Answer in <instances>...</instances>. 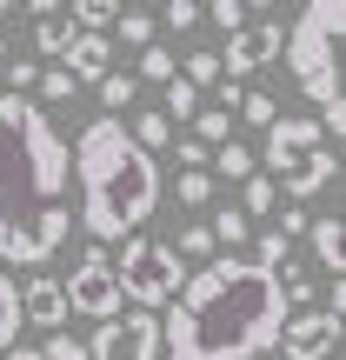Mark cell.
<instances>
[{"label": "cell", "mask_w": 346, "mask_h": 360, "mask_svg": "<svg viewBox=\"0 0 346 360\" xmlns=\"http://www.w3.org/2000/svg\"><path fill=\"white\" fill-rule=\"evenodd\" d=\"M307 240H313V260H320V267H346V233H340V220L333 214H313L307 220Z\"/></svg>", "instance_id": "cell-14"}, {"label": "cell", "mask_w": 346, "mask_h": 360, "mask_svg": "<svg viewBox=\"0 0 346 360\" xmlns=\"http://www.w3.org/2000/svg\"><path fill=\"white\" fill-rule=\"evenodd\" d=\"M273 233H280V240H293V233H307V214H300V207H280V227H273Z\"/></svg>", "instance_id": "cell-35"}, {"label": "cell", "mask_w": 346, "mask_h": 360, "mask_svg": "<svg viewBox=\"0 0 346 360\" xmlns=\"http://www.w3.org/2000/svg\"><path fill=\"white\" fill-rule=\"evenodd\" d=\"M74 233V141L0 94V267H47Z\"/></svg>", "instance_id": "cell-1"}, {"label": "cell", "mask_w": 346, "mask_h": 360, "mask_svg": "<svg viewBox=\"0 0 346 360\" xmlns=\"http://www.w3.org/2000/svg\"><path fill=\"white\" fill-rule=\"evenodd\" d=\"M0 74H7V34H0Z\"/></svg>", "instance_id": "cell-38"}, {"label": "cell", "mask_w": 346, "mask_h": 360, "mask_svg": "<svg viewBox=\"0 0 346 360\" xmlns=\"http://www.w3.org/2000/svg\"><path fill=\"white\" fill-rule=\"evenodd\" d=\"M340 34H346V7L340 0H307V7L293 13V27H286V40H280L286 74L300 80L307 101H320V114L326 107H346L340 101Z\"/></svg>", "instance_id": "cell-4"}, {"label": "cell", "mask_w": 346, "mask_h": 360, "mask_svg": "<svg viewBox=\"0 0 346 360\" xmlns=\"http://www.w3.org/2000/svg\"><path fill=\"white\" fill-rule=\"evenodd\" d=\"M7 87L27 101V87H40V67H34V60H7Z\"/></svg>", "instance_id": "cell-33"}, {"label": "cell", "mask_w": 346, "mask_h": 360, "mask_svg": "<svg viewBox=\"0 0 346 360\" xmlns=\"http://www.w3.org/2000/svg\"><path fill=\"white\" fill-rule=\"evenodd\" d=\"M20 287H13V274L7 267H0V354H7V347H20Z\"/></svg>", "instance_id": "cell-15"}, {"label": "cell", "mask_w": 346, "mask_h": 360, "mask_svg": "<svg viewBox=\"0 0 346 360\" xmlns=\"http://www.w3.org/2000/svg\"><path fill=\"white\" fill-rule=\"evenodd\" d=\"M187 87H220V53L213 47H200V53H187Z\"/></svg>", "instance_id": "cell-25"}, {"label": "cell", "mask_w": 346, "mask_h": 360, "mask_svg": "<svg viewBox=\"0 0 346 360\" xmlns=\"http://www.w3.org/2000/svg\"><path fill=\"white\" fill-rule=\"evenodd\" d=\"M167 27H200V7H193V0H173V7H167Z\"/></svg>", "instance_id": "cell-36"}, {"label": "cell", "mask_w": 346, "mask_h": 360, "mask_svg": "<svg viewBox=\"0 0 346 360\" xmlns=\"http://www.w3.org/2000/svg\"><path fill=\"white\" fill-rule=\"evenodd\" d=\"M74 187H80V227L93 240H133L160 207V167L140 154L127 120H93L74 141Z\"/></svg>", "instance_id": "cell-3"}, {"label": "cell", "mask_w": 346, "mask_h": 360, "mask_svg": "<svg viewBox=\"0 0 346 360\" xmlns=\"http://www.w3.org/2000/svg\"><path fill=\"white\" fill-rule=\"evenodd\" d=\"M273 347H280L286 360H333V347H340V314L333 307H307L300 321L280 327Z\"/></svg>", "instance_id": "cell-10"}, {"label": "cell", "mask_w": 346, "mask_h": 360, "mask_svg": "<svg viewBox=\"0 0 346 360\" xmlns=\"http://www.w3.org/2000/svg\"><path fill=\"white\" fill-rule=\"evenodd\" d=\"M160 114H167V120H193V114H200V87H187V80H167V107H160Z\"/></svg>", "instance_id": "cell-23"}, {"label": "cell", "mask_w": 346, "mask_h": 360, "mask_svg": "<svg viewBox=\"0 0 346 360\" xmlns=\"http://www.w3.org/2000/svg\"><path fill=\"white\" fill-rule=\"evenodd\" d=\"M60 67H67V80H93V87H100L107 74H114V40L107 34H74L67 40V53H60Z\"/></svg>", "instance_id": "cell-13"}, {"label": "cell", "mask_w": 346, "mask_h": 360, "mask_svg": "<svg viewBox=\"0 0 346 360\" xmlns=\"http://www.w3.org/2000/svg\"><path fill=\"white\" fill-rule=\"evenodd\" d=\"M120 40H133V47H154V13H140V7H133V13H120Z\"/></svg>", "instance_id": "cell-27"}, {"label": "cell", "mask_w": 346, "mask_h": 360, "mask_svg": "<svg viewBox=\"0 0 346 360\" xmlns=\"http://www.w3.org/2000/svg\"><path fill=\"white\" fill-rule=\"evenodd\" d=\"M20 321L40 327V334H67V294H60V281L34 274V281L20 287Z\"/></svg>", "instance_id": "cell-12"}, {"label": "cell", "mask_w": 346, "mask_h": 360, "mask_svg": "<svg viewBox=\"0 0 346 360\" xmlns=\"http://www.w3.org/2000/svg\"><path fill=\"white\" fill-rule=\"evenodd\" d=\"M133 94H140V80H133V74H107V80H100V107H107V120H120V107H133Z\"/></svg>", "instance_id": "cell-20"}, {"label": "cell", "mask_w": 346, "mask_h": 360, "mask_svg": "<svg viewBox=\"0 0 346 360\" xmlns=\"http://www.w3.org/2000/svg\"><path fill=\"white\" fill-rule=\"evenodd\" d=\"M267 180H273V187H286V207H293V200H320V193L340 180V154H333V147H313V154L280 160Z\"/></svg>", "instance_id": "cell-9"}, {"label": "cell", "mask_w": 346, "mask_h": 360, "mask_svg": "<svg viewBox=\"0 0 346 360\" xmlns=\"http://www.w3.org/2000/svg\"><path fill=\"white\" fill-rule=\"evenodd\" d=\"M60 294H67V314H87V321H100V327L120 321V307H127L120 287H114V254H100V247L60 281Z\"/></svg>", "instance_id": "cell-6"}, {"label": "cell", "mask_w": 346, "mask_h": 360, "mask_svg": "<svg viewBox=\"0 0 346 360\" xmlns=\"http://www.w3.org/2000/svg\"><path fill=\"white\" fill-rule=\"evenodd\" d=\"M40 360H87V340H74V334H47Z\"/></svg>", "instance_id": "cell-30"}, {"label": "cell", "mask_w": 346, "mask_h": 360, "mask_svg": "<svg viewBox=\"0 0 346 360\" xmlns=\"http://www.w3.org/2000/svg\"><path fill=\"white\" fill-rule=\"evenodd\" d=\"M313 147H326V134H320V120L313 114H280L267 127V141H260V160H267V174L280 167V160H293V154H313ZM253 160V167H260Z\"/></svg>", "instance_id": "cell-11"}, {"label": "cell", "mask_w": 346, "mask_h": 360, "mask_svg": "<svg viewBox=\"0 0 346 360\" xmlns=\"http://www.w3.org/2000/svg\"><path fill=\"white\" fill-rule=\"evenodd\" d=\"M87 360H160V321L133 307L127 321H107L87 340Z\"/></svg>", "instance_id": "cell-8"}, {"label": "cell", "mask_w": 346, "mask_h": 360, "mask_svg": "<svg viewBox=\"0 0 346 360\" xmlns=\"http://www.w3.org/2000/svg\"><path fill=\"white\" fill-rule=\"evenodd\" d=\"M206 233H213V247H220V240H227V247H246V233H253V220H246L240 207H220V220H213Z\"/></svg>", "instance_id": "cell-21"}, {"label": "cell", "mask_w": 346, "mask_h": 360, "mask_svg": "<svg viewBox=\"0 0 346 360\" xmlns=\"http://www.w3.org/2000/svg\"><path fill=\"white\" fill-rule=\"evenodd\" d=\"M173 254H180V260H187V254H213V233H206V227H187Z\"/></svg>", "instance_id": "cell-34"}, {"label": "cell", "mask_w": 346, "mask_h": 360, "mask_svg": "<svg viewBox=\"0 0 346 360\" xmlns=\"http://www.w3.org/2000/svg\"><path fill=\"white\" fill-rule=\"evenodd\" d=\"M127 134H133V147H140V154H154V147H167V141H173V120H167V114H140Z\"/></svg>", "instance_id": "cell-19"}, {"label": "cell", "mask_w": 346, "mask_h": 360, "mask_svg": "<svg viewBox=\"0 0 346 360\" xmlns=\"http://www.w3.org/2000/svg\"><path fill=\"white\" fill-rule=\"evenodd\" d=\"M233 120H246V127L267 134L273 120H280V101H273V94H260V87H246V94H240V107H233Z\"/></svg>", "instance_id": "cell-16"}, {"label": "cell", "mask_w": 346, "mask_h": 360, "mask_svg": "<svg viewBox=\"0 0 346 360\" xmlns=\"http://www.w3.org/2000/svg\"><path fill=\"white\" fill-rule=\"evenodd\" d=\"M213 167L227 174V180H253L260 174L253 167V147H240V141H233V147H213Z\"/></svg>", "instance_id": "cell-22"}, {"label": "cell", "mask_w": 346, "mask_h": 360, "mask_svg": "<svg viewBox=\"0 0 346 360\" xmlns=\"http://www.w3.org/2000/svg\"><path fill=\"white\" fill-rule=\"evenodd\" d=\"M193 141L213 154V147H227L233 141V114H220V107H206V114H193Z\"/></svg>", "instance_id": "cell-17"}, {"label": "cell", "mask_w": 346, "mask_h": 360, "mask_svg": "<svg viewBox=\"0 0 346 360\" xmlns=\"http://www.w3.org/2000/svg\"><path fill=\"white\" fill-rule=\"evenodd\" d=\"M200 13H206V20H213V27H227V34H240V27L253 20V13H246L240 0H213V7H200Z\"/></svg>", "instance_id": "cell-28"}, {"label": "cell", "mask_w": 346, "mask_h": 360, "mask_svg": "<svg viewBox=\"0 0 346 360\" xmlns=\"http://www.w3.org/2000/svg\"><path fill=\"white\" fill-rule=\"evenodd\" d=\"M213 200V180L206 174H180V207H206Z\"/></svg>", "instance_id": "cell-31"}, {"label": "cell", "mask_w": 346, "mask_h": 360, "mask_svg": "<svg viewBox=\"0 0 346 360\" xmlns=\"http://www.w3.org/2000/svg\"><path fill=\"white\" fill-rule=\"evenodd\" d=\"M0 360H40L34 347H7V354H0Z\"/></svg>", "instance_id": "cell-37"}, {"label": "cell", "mask_w": 346, "mask_h": 360, "mask_svg": "<svg viewBox=\"0 0 346 360\" xmlns=\"http://www.w3.org/2000/svg\"><path fill=\"white\" fill-rule=\"evenodd\" d=\"M74 20H80V34H100V27H114L120 13L107 7V0H87V7H74Z\"/></svg>", "instance_id": "cell-29"}, {"label": "cell", "mask_w": 346, "mask_h": 360, "mask_svg": "<svg viewBox=\"0 0 346 360\" xmlns=\"http://www.w3.org/2000/svg\"><path fill=\"white\" fill-rule=\"evenodd\" d=\"M173 74H180V67H173V47H160V40H154V47H140V80H154V87H167Z\"/></svg>", "instance_id": "cell-24"}, {"label": "cell", "mask_w": 346, "mask_h": 360, "mask_svg": "<svg viewBox=\"0 0 346 360\" xmlns=\"http://www.w3.org/2000/svg\"><path fill=\"white\" fill-rule=\"evenodd\" d=\"M280 40H286V27L280 20H246L240 34L220 47V80H240V74H260V67H273L280 60Z\"/></svg>", "instance_id": "cell-7"}, {"label": "cell", "mask_w": 346, "mask_h": 360, "mask_svg": "<svg viewBox=\"0 0 346 360\" xmlns=\"http://www.w3.org/2000/svg\"><path fill=\"white\" fill-rule=\"evenodd\" d=\"M114 287H120V300H133V307H167V300L187 287V260L173 254V247H160V240H140L133 233L127 240V254L114 260Z\"/></svg>", "instance_id": "cell-5"}, {"label": "cell", "mask_w": 346, "mask_h": 360, "mask_svg": "<svg viewBox=\"0 0 346 360\" xmlns=\"http://www.w3.org/2000/svg\"><path fill=\"white\" fill-rule=\"evenodd\" d=\"M180 307L160 321V360H267L286 327V300L246 254H213L187 274Z\"/></svg>", "instance_id": "cell-2"}, {"label": "cell", "mask_w": 346, "mask_h": 360, "mask_svg": "<svg viewBox=\"0 0 346 360\" xmlns=\"http://www.w3.org/2000/svg\"><path fill=\"white\" fill-rule=\"evenodd\" d=\"M273 207H280V187H273L267 174H253V180L240 187V214H246V220H260V214H273Z\"/></svg>", "instance_id": "cell-18"}, {"label": "cell", "mask_w": 346, "mask_h": 360, "mask_svg": "<svg viewBox=\"0 0 346 360\" xmlns=\"http://www.w3.org/2000/svg\"><path fill=\"white\" fill-rule=\"evenodd\" d=\"M253 267H267V274H280V267H286V240H280L273 227L253 240Z\"/></svg>", "instance_id": "cell-26"}, {"label": "cell", "mask_w": 346, "mask_h": 360, "mask_svg": "<svg viewBox=\"0 0 346 360\" xmlns=\"http://www.w3.org/2000/svg\"><path fill=\"white\" fill-rule=\"evenodd\" d=\"M40 94H47V101H74V80H67V67H40Z\"/></svg>", "instance_id": "cell-32"}]
</instances>
